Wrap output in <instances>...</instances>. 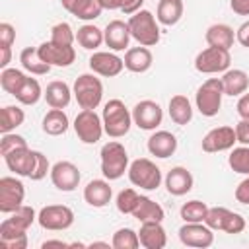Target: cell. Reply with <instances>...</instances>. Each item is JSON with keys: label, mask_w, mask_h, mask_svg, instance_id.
<instances>
[{"label": "cell", "mask_w": 249, "mask_h": 249, "mask_svg": "<svg viewBox=\"0 0 249 249\" xmlns=\"http://www.w3.org/2000/svg\"><path fill=\"white\" fill-rule=\"evenodd\" d=\"M72 95L74 93H72L70 86L66 82H62V80L49 82L47 88H45V93H43V97H45V101H47V105L51 109H66L70 99H72Z\"/></svg>", "instance_id": "27"}, {"label": "cell", "mask_w": 249, "mask_h": 249, "mask_svg": "<svg viewBox=\"0 0 249 249\" xmlns=\"http://www.w3.org/2000/svg\"><path fill=\"white\" fill-rule=\"evenodd\" d=\"M51 181H53V185L58 189V191H62V193H72L78 185H80V169L72 163V161H66V160H62V161H56L53 167H51Z\"/></svg>", "instance_id": "16"}, {"label": "cell", "mask_w": 249, "mask_h": 249, "mask_svg": "<svg viewBox=\"0 0 249 249\" xmlns=\"http://www.w3.org/2000/svg\"><path fill=\"white\" fill-rule=\"evenodd\" d=\"M138 200H140V195H138L134 189L128 187V189H123V191L117 195L115 204H117V210H119L121 214H130V216H132V212H134Z\"/></svg>", "instance_id": "42"}, {"label": "cell", "mask_w": 249, "mask_h": 249, "mask_svg": "<svg viewBox=\"0 0 249 249\" xmlns=\"http://www.w3.org/2000/svg\"><path fill=\"white\" fill-rule=\"evenodd\" d=\"M132 216H134L140 224H142V222H163L165 212H163V208H161L156 200H152L150 196L140 195V200H138V204H136Z\"/></svg>", "instance_id": "33"}, {"label": "cell", "mask_w": 249, "mask_h": 249, "mask_svg": "<svg viewBox=\"0 0 249 249\" xmlns=\"http://www.w3.org/2000/svg\"><path fill=\"white\" fill-rule=\"evenodd\" d=\"M19 62H21L23 70L29 72V74H33V76H45V74L51 72V64H47L41 58L37 47H25L19 53Z\"/></svg>", "instance_id": "31"}, {"label": "cell", "mask_w": 249, "mask_h": 249, "mask_svg": "<svg viewBox=\"0 0 249 249\" xmlns=\"http://www.w3.org/2000/svg\"><path fill=\"white\" fill-rule=\"evenodd\" d=\"M2 158L8 165V169L19 177H29L33 167H35V150H29V146L19 148V150H12V152L4 154Z\"/></svg>", "instance_id": "19"}, {"label": "cell", "mask_w": 249, "mask_h": 249, "mask_svg": "<svg viewBox=\"0 0 249 249\" xmlns=\"http://www.w3.org/2000/svg\"><path fill=\"white\" fill-rule=\"evenodd\" d=\"M128 179L134 187L144 191H156L161 185V169L148 158H138L128 165Z\"/></svg>", "instance_id": "7"}, {"label": "cell", "mask_w": 249, "mask_h": 249, "mask_svg": "<svg viewBox=\"0 0 249 249\" xmlns=\"http://www.w3.org/2000/svg\"><path fill=\"white\" fill-rule=\"evenodd\" d=\"M128 29L134 41L142 47H154L160 43V21L150 10H138L128 18Z\"/></svg>", "instance_id": "4"}, {"label": "cell", "mask_w": 249, "mask_h": 249, "mask_svg": "<svg viewBox=\"0 0 249 249\" xmlns=\"http://www.w3.org/2000/svg\"><path fill=\"white\" fill-rule=\"evenodd\" d=\"M25 198V187L18 177H2L0 179V212L12 214L16 208L23 204Z\"/></svg>", "instance_id": "12"}, {"label": "cell", "mask_w": 249, "mask_h": 249, "mask_svg": "<svg viewBox=\"0 0 249 249\" xmlns=\"http://www.w3.org/2000/svg\"><path fill=\"white\" fill-rule=\"evenodd\" d=\"M204 224L212 228L214 231H226V233H241L245 230V218L226 206H208Z\"/></svg>", "instance_id": "8"}, {"label": "cell", "mask_w": 249, "mask_h": 249, "mask_svg": "<svg viewBox=\"0 0 249 249\" xmlns=\"http://www.w3.org/2000/svg\"><path fill=\"white\" fill-rule=\"evenodd\" d=\"M37 49H39L41 58L51 66L66 68L76 60V51H74L72 45H58V43H53L49 39V41L41 43Z\"/></svg>", "instance_id": "17"}, {"label": "cell", "mask_w": 249, "mask_h": 249, "mask_svg": "<svg viewBox=\"0 0 249 249\" xmlns=\"http://www.w3.org/2000/svg\"><path fill=\"white\" fill-rule=\"evenodd\" d=\"M193 183H195L193 173H191L187 167H183V165L171 167V169L167 171V175H165V189H167V193L173 195V196H183V195H187V193L193 189Z\"/></svg>", "instance_id": "21"}, {"label": "cell", "mask_w": 249, "mask_h": 249, "mask_svg": "<svg viewBox=\"0 0 249 249\" xmlns=\"http://www.w3.org/2000/svg\"><path fill=\"white\" fill-rule=\"evenodd\" d=\"M25 80H27V74H23L19 68H4L2 72H0V86H2V89L6 91V93H10V95H18V91L21 89V86L25 84Z\"/></svg>", "instance_id": "36"}, {"label": "cell", "mask_w": 249, "mask_h": 249, "mask_svg": "<svg viewBox=\"0 0 249 249\" xmlns=\"http://www.w3.org/2000/svg\"><path fill=\"white\" fill-rule=\"evenodd\" d=\"M43 249H49V247H70V243H64L62 239H47L41 243Z\"/></svg>", "instance_id": "54"}, {"label": "cell", "mask_w": 249, "mask_h": 249, "mask_svg": "<svg viewBox=\"0 0 249 249\" xmlns=\"http://www.w3.org/2000/svg\"><path fill=\"white\" fill-rule=\"evenodd\" d=\"M68 126H70V121H68V115L62 109L47 111V115L43 117V123H41L43 132L49 134V136H60L68 130Z\"/></svg>", "instance_id": "34"}, {"label": "cell", "mask_w": 249, "mask_h": 249, "mask_svg": "<svg viewBox=\"0 0 249 249\" xmlns=\"http://www.w3.org/2000/svg\"><path fill=\"white\" fill-rule=\"evenodd\" d=\"M113 189L109 185V179H93L84 187V200L93 208H103L111 202Z\"/></svg>", "instance_id": "22"}, {"label": "cell", "mask_w": 249, "mask_h": 249, "mask_svg": "<svg viewBox=\"0 0 249 249\" xmlns=\"http://www.w3.org/2000/svg\"><path fill=\"white\" fill-rule=\"evenodd\" d=\"M51 41L58 43V45H72L76 41V33L70 27V23L60 21V23H54L51 27Z\"/></svg>", "instance_id": "43"}, {"label": "cell", "mask_w": 249, "mask_h": 249, "mask_svg": "<svg viewBox=\"0 0 249 249\" xmlns=\"http://www.w3.org/2000/svg\"><path fill=\"white\" fill-rule=\"evenodd\" d=\"M88 247H109V243H103V241H93V243H89Z\"/></svg>", "instance_id": "56"}, {"label": "cell", "mask_w": 249, "mask_h": 249, "mask_svg": "<svg viewBox=\"0 0 249 249\" xmlns=\"http://www.w3.org/2000/svg\"><path fill=\"white\" fill-rule=\"evenodd\" d=\"M0 53H2V56H0V68L4 70V68H8V64L12 60V47H0Z\"/></svg>", "instance_id": "53"}, {"label": "cell", "mask_w": 249, "mask_h": 249, "mask_svg": "<svg viewBox=\"0 0 249 249\" xmlns=\"http://www.w3.org/2000/svg\"><path fill=\"white\" fill-rule=\"evenodd\" d=\"M99 156H101V173L105 179L117 181L124 175V171H128V165H130L128 152L121 142L109 140L107 144H103Z\"/></svg>", "instance_id": "3"}, {"label": "cell", "mask_w": 249, "mask_h": 249, "mask_svg": "<svg viewBox=\"0 0 249 249\" xmlns=\"http://www.w3.org/2000/svg\"><path fill=\"white\" fill-rule=\"evenodd\" d=\"M37 220L33 206L21 204L10 218L0 224V247L4 249H27V230Z\"/></svg>", "instance_id": "1"}, {"label": "cell", "mask_w": 249, "mask_h": 249, "mask_svg": "<svg viewBox=\"0 0 249 249\" xmlns=\"http://www.w3.org/2000/svg\"><path fill=\"white\" fill-rule=\"evenodd\" d=\"M25 146H27V140H25L23 136L16 134V132H6V134H2V138H0V154H2V156L8 154V152H12V150L25 148Z\"/></svg>", "instance_id": "44"}, {"label": "cell", "mask_w": 249, "mask_h": 249, "mask_svg": "<svg viewBox=\"0 0 249 249\" xmlns=\"http://www.w3.org/2000/svg\"><path fill=\"white\" fill-rule=\"evenodd\" d=\"M231 64V54L228 49L220 47H206L195 58V68L200 74H218L226 72Z\"/></svg>", "instance_id": "11"}, {"label": "cell", "mask_w": 249, "mask_h": 249, "mask_svg": "<svg viewBox=\"0 0 249 249\" xmlns=\"http://www.w3.org/2000/svg\"><path fill=\"white\" fill-rule=\"evenodd\" d=\"M235 138L241 146H249V119H241L235 126Z\"/></svg>", "instance_id": "47"}, {"label": "cell", "mask_w": 249, "mask_h": 249, "mask_svg": "<svg viewBox=\"0 0 249 249\" xmlns=\"http://www.w3.org/2000/svg\"><path fill=\"white\" fill-rule=\"evenodd\" d=\"M179 239L187 247L206 249L214 243V230L208 228L204 222H185L179 228Z\"/></svg>", "instance_id": "13"}, {"label": "cell", "mask_w": 249, "mask_h": 249, "mask_svg": "<svg viewBox=\"0 0 249 249\" xmlns=\"http://www.w3.org/2000/svg\"><path fill=\"white\" fill-rule=\"evenodd\" d=\"M72 93L82 109H97L103 99V84L95 74H80L72 86Z\"/></svg>", "instance_id": "5"}, {"label": "cell", "mask_w": 249, "mask_h": 249, "mask_svg": "<svg viewBox=\"0 0 249 249\" xmlns=\"http://www.w3.org/2000/svg\"><path fill=\"white\" fill-rule=\"evenodd\" d=\"M88 62H89L91 72L103 78H115L124 68V60L119 54L109 53V51H95Z\"/></svg>", "instance_id": "15"}, {"label": "cell", "mask_w": 249, "mask_h": 249, "mask_svg": "<svg viewBox=\"0 0 249 249\" xmlns=\"http://www.w3.org/2000/svg\"><path fill=\"white\" fill-rule=\"evenodd\" d=\"M103 10H121V0H99Z\"/></svg>", "instance_id": "55"}, {"label": "cell", "mask_w": 249, "mask_h": 249, "mask_svg": "<svg viewBox=\"0 0 249 249\" xmlns=\"http://www.w3.org/2000/svg\"><path fill=\"white\" fill-rule=\"evenodd\" d=\"M163 121V111L160 103L152 99H142L132 107V123L142 130H156Z\"/></svg>", "instance_id": "14"}, {"label": "cell", "mask_w": 249, "mask_h": 249, "mask_svg": "<svg viewBox=\"0 0 249 249\" xmlns=\"http://www.w3.org/2000/svg\"><path fill=\"white\" fill-rule=\"evenodd\" d=\"M142 4L144 0H121V12L124 16H132L138 10H142Z\"/></svg>", "instance_id": "50"}, {"label": "cell", "mask_w": 249, "mask_h": 249, "mask_svg": "<svg viewBox=\"0 0 249 249\" xmlns=\"http://www.w3.org/2000/svg\"><path fill=\"white\" fill-rule=\"evenodd\" d=\"M220 80H222V86H224V95L235 97V95L245 93L247 88H249V76L241 68H228Z\"/></svg>", "instance_id": "28"}, {"label": "cell", "mask_w": 249, "mask_h": 249, "mask_svg": "<svg viewBox=\"0 0 249 249\" xmlns=\"http://www.w3.org/2000/svg\"><path fill=\"white\" fill-rule=\"evenodd\" d=\"M43 89H41V84L37 82V78H31V76H27V80H25V84L21 86V89L18 91V95H16V99L21 103V105H35L41 97H43Z\"/></svg>", "instance_id": "38"}, {"label": "cell", "mask_w": 249, "mask_h": 249, "mask_svg": "<svg viewBox=\"0 0 249 249\" xmlns=\"http://www.w3.org/2000/svg\"><path fill=\"white\" fill-rule=\"evenodd\" d=\"M138 237L144 249H163L167 245V233L161 222H142Z\"/></svg>", "instance_id": "24"}, {"label": "cell", "mask_w": 249, "mask_h": 249, "mask_svg": "<svg viewBox=\"0 0 249 249\" xmlns=\"http://www.w3.org/2000/svg\"><path fill=\"white\" fill-rule=\"evenodd\" d=\"M37 222L43 230L49 231H62L74 224V212L66 204H47L39 210Z\"/></svg>", "instance_id": "10"}, {"label": "cell", "mask_w": 249, "mask_h": 249, "mask_svg": "<svg viewBox=\"0 0 249 249\" xmlns=\"http://www.w3.org/2000/svg\"><path fill=\"white\" fill-rule=\"evenodd\" d=\"M47 173H51V163H49V160L43 152L35 150V167H33L29 179L31 181H41V179L47 177Z\"/></svg>", "instance_id": "45"}, {"label": "cell", "mask_w": 249, "mask_h": 249, "mask_svg": "<svg viewBox=\"0 0 249 249\" xmlns=\"http://www.w3.org/2000/svg\"><path fill=\"white\" fill-rule=\"evenodd\" d=\"M130 29H128V23L121 21V19H113L105 25L103 29V39H105V45L119 53V51H124L128 49V43H130Z\"/></svg>", "instance_id": "20"}, {"label": "cell", "mask_w": 249, "mask_h": 249, "mask_svg": "<svg viewBox=\"0 0 249 249\" xmlns=\"http://www.w3.org/2000/svg\"><path fill=\"white\" fill-rule=\"evenodd\" d=\"M230 8L237 16H249V0H230Z\"/></svg>", "instance_id": "52"}, {"label": "cell", "mask_w": 249, "mask_h": 249, "mask_svg": "<svg viewBox=\"0 0 249 249\" xmlns=\"http://www.w3.org/2000/svg\"><path fill=\"white\" fill-rule=\"evenodd\" d=\"M74 132L84 144H95L105 132L103 119L95 113V109H82L74 119Z\"/></svg>", "instance_id": "9"}, {"label": "cell", "mask_w": 249, "mask_h": 249, "mask_svg": "<svg viewBox=\"0 0 249 249\" xmlns=\"http://www.w3.org/2000/svg\"><path fill=\"white\" fill-rule=\"evenodd\" d=\"M204 41L208 43V47H220V49H231L233 41H235V33L228 23H214L206 29L204 33Z\"/></svg>", "instance_id": "29"}, {"label": "cell", "mask_w": 249, "mask_h": 249, "mask_svg": "<svg viewBox=\"0 0 249 249\" xmlns=\"http://www.w3.org/2000/svg\"><path fill=\"white\" fill-rule=\"evenodd\" d=\"M16 41V27L8 21L0 23V47H12Z\"/></svg>", "instance_id": "46"}, {"label": "cell", "mask_w": 249, "mask_h": 249, "mask_svg": "<svg viewBox=\"0 0 249 249\" xmlns=\"http://www.w3.org/2000/svg\"><path fill=\"white\" fill-rule=\"evenodd\" d=\"M185 12V4L183 0H160L158 2V10H156V18L161 25H175L179 23V19L183 18Z\"/></svg>", "instance_id": "30"}, {"label": "cell", "mask_w": 249, "mask_h": 249, "mask_svg": "<svg viewBox=\"0 0 249 249\" xmlns=\"http://www.w3.org/2000/svg\"><path fill=\"white\" fill-rule=\"evenodd\" d=\"M101 119H103L105 134L111 136V138L124 136L130 130V126L134 124L132 123V113L126 109V105L121 99H109L103 105Z\"/></svg>", "instance_id": "2"}, {"label": "cell", "mask_w": 249, "mask_h": 249, "mask_svg": "<svg viewBox=\"0 0 249 249\" xmlns=\"http://www.w3.org/2000/svg\"><path fill=\"white\" fill-rule=\"evenodd\" d=\"M230 167L239 175H249V146H237L231 148L228 156Z\"/></svg>", "instance_id": "41"}, {"label": "cell", "mask_w": 249, "mask_h": 249, "mask_svg": "<svg viewBox=\"0 0 249 249\" xmlns=\"http://www.w3.org/2000/svg\"><path fill=\"white\" fill-rule=\"evenodd\" d=\"M148 152L160 160H165L169 156L175 154L177 150V138L173 132L169 130H156L150 138H148Z\"/></svg>", "instance_id": "23"}, {"label": "cell", "mask_w": 249, "mask_h": 249, "mask_svg": "<svg viewBox=\"0 0 249 249\" xmlns=\"http://www.w3.org/2000/svg\"><path fill=\"white\" fill-rule=\"evenodd\" d=\"M235 41H237L241 47L249 49V19L243 21V23L237 27V31H235Z\"/></svg>", "instance_id": "49"}, {"label": "cell", "mask_w": 249, "mask_h": 249, "mask_svg": "<svg viewBox=\"0 0 249 249\" xmlns=\"http://www.w3.org/2000/svg\"><path fill=\"white\" fill-rule=\"evenodd\" d=\"M235 200L241 204H249V175H245V179L235 187Z\"/></svg>", "instance_id": "48"}, {"label": "cell", "mask_w": 249, "mask_h": 249, "mask_svg": "<svg viewBox=\"0 0 249 249\" xmlns=\"http://www.w3.org/2000/svg\"><path fill=\"white\" fill-rule=\"evenodd\" d=\"M235 142H237V138H235V128L233 126H216V128H212L204 134L202 150L206 154H218V152L231 150Z\"/></svg>", "instance_id": "18"}, {"label": "cell", "mask_w": 249, "mask_h": 249, "mask_svg": "<svg viewBox=\"0 0 249 249\" xmlns=\"http://www.w3.org/2000/svg\"><path fill=\"white\" fill-rule=\"evenodd\" d=\"M23 121H25V113H23L21 107H18V105L2 107V111H0V130H2V134L16 130L18 126L23 124Z\"/></svg>", "instance_id": "37"}, {"label": "cell", "mask_w": 249, "mask_h": 249, "mask_svg": "<svg viewBox=\"0 0 249 249\" xmlns=\"http://www.w3.org/2000/svg\"><path fill=\"white\" fill-rule=\"evenodd\" d=\"M124 68L128 72H134V74H144L152 68V62H154V56H152V51L148 47H132V49H126L124 53Z\"/></svg>", "instance_id": "26"}, {"label": "cell", "mask_w": 249, "mask_h": 249, "mask_svg": "<svg viewBox=\"0 0 249 249\" xmlns=\"http://www.w3.org/2000/svg\"><path fill=\"white\" fill-rule=\"evenodd\" d=\"M167 109H169L171 121L175 124H179V126H185V124H189L193 121V105H191L189 97L183 95V93L173 95L169 99V107Z\"/></svg>", "instance_id": "32"}, {"label": "cell", "mask_w": 249, "mask_h": 249, "mask_svg": "<svg viewBox=\"0 0 249 249\" xmlns=\"http://www.w3.org/2000/svg\"><path fill=\"white\" fill-rule=\"evenodd\" d=\"M237 113L241 119H249V91L241 93L237 99Z\"/></svg>", "instance_id": "51"}, {"label": "cell", "mask_w": 249, "mask_h": 249, "mask_svg": "<svg viewBox=\"0 0 249 249\" xmlns=\"http://www.w3.org/2000/svg\"><path fill=\"white\" fill-rule=\"evenodd\" d=\"M206 212H208L206 202L195 198V200H187V202L181 206L179 216L183 218V222H204Z\"/></svg>", "instance_id": "40"}, {"label": "cell", "mask_w": 249, "mask_h": 249, "mask_svg": "<svg viewBox=\"0 0 249 249\" xmlns=\"http://www.w3.org/2000/svg\"><path fill=\"white\" fill-rule=\"evenodd\" d=\"M62 8L82 21H93L101 16L103 8L99 0H60Z\"/></svg>", "instance_id": "25"}, {"label": "cell", "mask_w": 249, "mask_h": 249, "mask_svg": "<svg viewBox=\"0 0 249 249\" xmlns=\"http://www.w3.org/2000/svg\"><path fill=\"white\" fill-rule=\"evenodd\" d=\"M224 86L220 78H208L195 93V105L202 117H216L222 107Z\"/></svg>", "instance_id": "6"}, {"label": "cell", "mask_w": 249, "mask_h": 249, "mask_svg": "<svg viewBox=\"0 0 249 249\" xmlns=\"http://www.w3.org/2000/svg\"><path fill=\"white\" fill-rule=\"evenodd\" d=\"M111 247L113 249H138L140 247L138 231H134L132 228H121V230H117L113 233Z\"/></svg>", "instance_id": "39"}, {"label": "cell", "mask_w": 249, "mask_h": 249, "mask_svg": "<svg viewBox=\"0 0 249 249\" xmlns=\"http://www.w3.org/2000/svg\"><path fill=\"white\" fill-rule=\"evenodd\" d=\"M76 41L82 49L86 51H95L97 47H101L105 43L103 39V29H99L93 23H84L82 27H78L76 31Z\"/></svg>", "instance_id": "35"}]
</instances>
